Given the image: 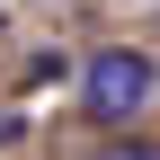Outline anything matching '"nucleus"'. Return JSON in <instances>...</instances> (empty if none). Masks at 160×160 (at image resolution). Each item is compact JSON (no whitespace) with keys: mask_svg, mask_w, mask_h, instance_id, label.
Returning <instances> with one entry per match:
<instances>
[{"mask_svg":"<svg viewBox=\"0 0 160 160\" xmlns=\"http://www.w3.org/2000/svg\"><path fill=\"white\" fill-rule=\"evenodd\" d=\"M151 107H160V62L142 45H98L80 62V116L98 133H133Z\"/></svg>","mask_w":160,"mask_h":160,"instance_id":"f257e3e1","label":"nucleus"},{"mask_svg":"<svg viewBox=\"0 0 160 160\" xmlns=\"http://www.w3.org/2000/svg\"><path fill=\"white\" fill-rule=\"evenodd\" d=\"M89 160H160V142H142V133H116V142H98Z\"/></svg>","mask_w":160,"mask_h":160,"instance_id":"f03ea898","label":"nucleus"},{"mask_svg":"<svg viewBox=\"0 0 160 160\" xmlns=\"http://www.w3.org/2000/svg\"><path fill=\"white\" fill-rule=\"evenodd\" d=\"M0 18H9V0H0Z\"/></svg>","mask_w":160,"mask_h":160,"instance_id":"7ed1b4c3","label":"nucleus"}]
</instances>
